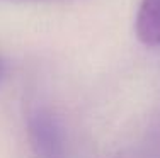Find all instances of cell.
Instances as JSON below:
<instances>
[{
    "instance_id": "2",
    "label": "cell",
    "mask_w": 160,
    "mask_h": 158,
    "mask_svg": "<svg viewBox=\"0 0 160 158\" xmlns=\"http://www.w3.org/2000/svg\"><path fill=\"white\" fill-rule=\"evenodd\" d=\"M135 31L145 46L160 44V0H142L136 12Z\"/></svg>"
},
{
    "instance_id": "3",
    "label": "cell",
    "mask_w": 160,
    "mask_h": 158,
    "mask_svg": "<svg viewBox=\"0 0 160 158\" xmlns=\"http://www.w3.org/2000/svg\"><path fill=\"white\" fill-rule=\"evenodd\" d=\"M3 75H5V63H3V60L0 58V80L3 78Z\"/></svg>"
},
{
    "instance_id": "1",
    "label": "cell",
    "mask_w": 160,
    "mask_h": 158,
    "mask_svg": "<svg viewBox=\"0 0 160 158\" xmlns=\"http://www.w3.org/2000/svg\"><path fill=\"white\" fill-rule=\"evenodd\" d=\"M28 134L38 158H65V134L55 116L36 109L28 117Z\"/></svg>"
}]
</instances>
